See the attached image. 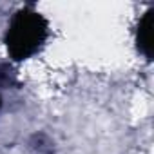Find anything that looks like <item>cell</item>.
<instances>
[{
    "mask_svg": "<svg viewBox=\"0 0 154 154\" xmlns=\"http://www.w3.org/2000/svg\"><path fill=\"white\" fill-rule=\"evenodd\" d=\"M150 29H152V11L147 13V17L141 20V24H140V35H138V42L145 49L147 54H150L149 53V49H150Z\"/></svg>",
    "mask_w": 154,
    "mask_h": 154,
    "instance_id": "cell-2",
    "label": "cell"
},
{
    "mask_svg": "<svg viewBox=\"0 0 154 154\" xmlns=\"http://www.w3.org/2000/svg\"><path fill=\"white\" fill-rule=\"evenodd\" d=\"M44 36L42 20L36 15H22L15 20L11 27V51L17 56H27L33 53L38 45V42Z\"/></svg>",
    "mask_w": 154,
    "mask_h": 154,
    "instance_id": "cell-1",
    "label": "cell"
}]
</instances>
